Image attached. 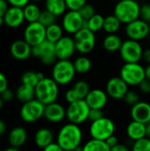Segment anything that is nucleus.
Here are the masks:
<instances>
[{
	"label": "nucleus",
	"mask_w": 150,
	"mask_h": 151,
	"mask_svg": "<svg viewBox=\"0 0 150 151\" xmlns=\"http://www.w3.org/2000/svg\"><path fill=\"white\" fill-rule=\"evenodd\" d=\"M82 131L79 125L68 123L63 126L57 137V143L65 151H74L81 146Z\"/></svg>",
	"instance_id": "nucleus-1"
},
{
	"label": "nucleus",
	"mask_w": 150,
	"mask_h": 151,
	"mask_svg": "<svg viewBox=\"0 0 150 151\" xmlns=\"http://www.w3.org/2000/svg\"><path fill=\"white\" fill-rule=\"evenodd\" d=\"M58 86L59 85L52 78L45 77L34 87L35 98L44 105L57 102L59 95Z\"/></svg>",
	"instance_id": "nucleus-2"
},
{
	"label": "nucleus",
	"mask_w": 150,
	"mask_h": 151,
	"mask_svg": "<svg viewBox=\"0 0 150 151\" xmlns=\"http://www.w3.org/2000/svg\"><path fill=\"white\" fill-rule=\"evenodd\" d=\"M141 5L136 0H120L117 2L113 14L122 24H128L140 18Z\"/></svg>",
	"instance_id": "nucleus-3"
},
{
	"label": "nucleus",
	"mask_w": 150,
	"mask_h": 151,
	"mask_svg": "<svg viewBox=\"0 0 150 151\" xmlns=\"http://www.w3.org/2000/svg\"><path fill=\"white\" fill-rule=\"evenodd\" d=\"M76 73L73 62L70 59H57L53 65L51 78L58 85H67L72 81Z\"/></svg>",
	"instance_id": "nucleus-4"
},
{
	"label": "nucleus",
	"mask_w": 150,
	"mask_h": 151,
	"mask_svg": "<svg viewBox=\"0 0 150 151\" xmlns=\"http://www.w3.org/2000/svg\"><path fill=\"white\" fill-rule=\"evenodd\" d=\"M90 107L85 99H79L69 104L66 108V118L70 123L80 125L88 120Z\"/></svg>",
	"instance_id": "nucleus-5"
},
{
	"label": "nucleus",
	"mask_w": 150,
	"mask_h": 151,
	"mask_svg": "<svg viewBox=\"0 0 150 151\" xmlns=\"http://www.w3.org/2000/svg\"><path fill=\"white\" fill-rule=\"evenodd\" d=\"M115 123L109 118L103 117L96 121L91 122L89 134L93 139L106 141L110 136L115 134Z\"/></svg>",
	"instance_id": "nucleus-6"
},
{
	"label": "nucleus",
	"mask_w": 150,
	"mask_h": 151,
	"mask_svg": "<svg viewBox=\"0 0 150 151\" xmlns=\"http://www.w3.org/2000/svg\"><path fill=\"white\" fill-rule=\"evenodd\" d=\"M120 77L128 86H139L146 79L145 68L139 63H126L120 69Z\"/></svg>",
	"instance_id": "nucleus-7"
},
{
	"label": "nucleus",
	"mask_w": 150,
	"mask_h": 151,
	"mask_svg": "<svg viewBox=\"0 0 150 151\" xmlns=\"http://www.w3.org/2000/svg\"><path fill=\"white\" fill-rule=\"evenodd\" d=\"M44 110L45 105L34 98L22 104L19 111V115L23 121L27 123H34L44 116Z\"/></svg>",
	"instance_id": "nucleus-8"
},
{
	"label": "nucleus",
	"mask_w": 150,
	"mask_h": 151,
	"mask_svg": "<svg viewBox=\"0 0 150 151\" xmlns=\"http://www.w3.org/2000/svg\"><path fill=\"white\" fill-rule=\"evenodd\" d=\"M32 56L38 58L43 65H54L57 60L55 43L45 40L42 43L32 47Z\"/></svg>",
	"instance_id": "nucleus-9"
},
{
	"label": "nucleus",
	"mask_w": 150,
	"mask_h": 151,
	"mask_svg": "<svg viewBox=\"0 0 150 151\" xmlns=\"http://www.w3.org/2000/svg\"><path fill=\"white\" fill-rule=\"evenodd\" d=\"M73 40L75 42L76 50L83 55L92 52L96 42L95 33L88 28H81L74 34Z\"/></svg>",
	"instance_id": "nucleus-10"
},
{
	"label": "nucleus",
	"mask_w": 150,
	"mask_h": 151,
	"mask_svg": "<svg viewBox=\"0 0 150 151\" xmlns=\"http://www.w3.org/2000/svg\"><path fill=\"white\" fill-rule=\"evenodd\" d=\"M119 54L125 63H139L142 59L143 49L140 42L127 39L123 42Z\"/></svg>",
	"instance_id": "nucleus-11"
},
{
	"label": "nucleus",
	"mask_w": 150,
	"mask_h": 151,
	"mask_svg": "<svg viewBox=\"0 0 150 151\" xmlns=\"http://www.w3.org/2000/svg\"><path fill=\"white\" fill-rule=\"evenodd\" d=\"M23 39L32 47L46 40V27L39 21L28 23L23 34Z\"/></svg>",
	"instance_id": "nucleus-12"
},
{
	"label": "nucleus",
	"mask_w": 150,
	"mask_h": 151,
	"mask_svg": "<svg viewBox=\"0 0 150 151\" xmlns=\"http://www.w3.org/2000/svg\"><path fill=\"white\" fill-rule=\"evenodd\" d=\"M149 34L150 25L141 19H137L126 24V35H127L128 39L140 42L149 37Z\"/></svg>",
	"instance_id": "nucleus-13"
},
{
	"label": "nucleus",
	"mask_w": 150,
	"mask_h": 151,
	"mask_svg": "<svg viewBox=\"0 0 150 151\" xmlns=\"http://www.w3.org/2000/svg\"><path fill=\"white\" fill-rule=\"evenodd\" d=\"M84 19L78 11L66 12L62 19V27L64 31L68 34L74 35L81 28H83Z\"/></svg>",
	"instance_id": "nucleus-14"
},
{
	"label": "nucleus",
	"mask_w": 150,
	"mask_h": 151,
	"mask_svg": "<svg viewBox=\"0 0 150 151\" xmlns=\"http://www.w3.org/2000/svg\"><path fill=\"white\" fill-rule=\"evenodd\" d=\"M128 84L119 76L112 77L106 83L107 95L115 100L124 99L126 94L128 92Z\"/></svg>",
	"instance_id": "nucleus-15"
},
{
	"label": "nucleus",
	"mask_w": 150,
	"mask_h": 151,
	"mask_svg": "<svg viewBox=\"0 0 150 151\" xmlns=\"http://www.w3.org/2000/svg\"><path fill=\"white\" fill-rule=\"evenodd\" d=\"M57 59H70L76 51L73 37L65 35L55 43Z\"/></svg>",
	"instance_id": "nucleus-16"
},
{
	"label": "nucleus",
	"mask_w": 150,
	"mask_h": 151,
	"mask_svg": "<svg viewBox=\"0 0 150 151\" xmlns=\"http://www.w3.org/2000/svg\"><path fill=\"white\" fill-rule=\"evenodd\" d=\"M10 53L13 58L23 61L32 56V46L24 39L16 40L11 44Z\"/></svg>",
	"instance_id": "nucleus-17"
},
{
	"label": "nucleus",
	"mask_w": 150,
	"mask_h": 151,
	"mask_svg": "<svg viewBox=\"0 0 150 151\" xmlns=\"http://www.w3.org/2000/svg\"><path fill=\"white\" fill-rule=\"evenodd\" d=\"M4 24L11 28H17L20 27L25 20L23 8L10 6L4 15Z\"/></svg>",
	"instance_id": "nucleus-18"
},
{
	"label": "nucleus",
	"mask_w": 150,
	"mask_h": 151,
	"mask_svg": "<svg viewBox=\"0 0 150 151\" xmlns=\"http://www.w3.org/2000/svg\"><path fill=\"white\" fill-rule=\"evenodd\" d=\"M43 117L51 123H59L66 117V109L61 104L54 102L45 105Z\"/></svg>",
	"instance_id": "nucleus-19"
},
{
	"label": "nucleus",
	"mask_w": 150,
	"mask_h": 151,
	"mask_svg": "<svg viewBox=\"0 0 150 151\" xmlns=\"http://www.w3.org/2000/svg\"><path fill=\"white\" fill-rule=\"evenodd\" d=\"M108 97L106 91L94 88L89 91L85 100L90 109H103L108 103Z\"/></svg>",
	"instance_id": "nucleus-20"
},
{
	"label": "nucleus",
	"mask_w": 150,
	"mask_h": 151,
	"mask_svg": "<svg viewBox=\"0 0 150 151\" xmlns=\"http://www.w3.org/2000/svg\"><path fill=\"white\" fill-rule=\"evenodd\" d=\"M131 117L133 120L148 124L150 122V104L140 101L132 107Z\"/></svg>",
	"instance_id": "nucleus-21"
},
{
	"label": "nucleus",
	"mask_w": 150,
	"mask_h": 151,
	"mask_svg": "<svg viewBox=\"0 0 150 151\" xmlns=\"http://www.w3.org/2000/svg\"><path fill=\"white\" fill-rule=\"evenodd\" d=\"M27 141V132L22 127L12 128L8 134V142L11 147L20 148Z\"/></svg>",
	"instance_id": "nucleus-22"
},
{
	"label": "nucleus",
	"mask_w": 150,
	"mask_h": 151,
	"mask_svg": "<svg viewBox=\"0 0 150 151\" xmlns=\"http://www.w3.org/2000/svg\"><path fill=\"white\" fill-rule=\"evenodd\" d=\"M54 141V134L50 128H39L34 134V143L38 148L44 149Z\"/></svg>",
	"instance_id": "nucleus-23"
},
{
	"label": "nucleus",
	"mask_w": 150,
	"mask_h": 151,
	"mask_svg": "<svg viewBox=\"0 0 150 151\" xmlns=\"http://www.w3.org/2000/svg\"><path fill=\"white\" fill-rule=\"evenodd\" d=\"M126 134L133 142L146 137V124L132 120L127 125Z\"/></svg>",
	"instance_id": "nucleus-24"
},
{
	"label": "nucleus",
	"mask_w": 150,
	"mask_h": 151,
	"mask_svg": "<svg viewBox=\"0 0 150 151\" xmlns=\"http://www.w3.org/2000/svg\"><path fill=\"white\" fill-rule=\"evenodd\" d=\"M15 97L23 104L34 99L35 98L34 87L21 83V85H19L15 91Z\"/></svg>",
	"instance_id": "nucleus-25"
},
{
	"label": "nucleus",
	"mask_w": 150,
	"mask_h": 151,
	"mask_svg": "<svg viewBox=\"0 0 150 151\" xmlns=\"http://www.w3.org/2000/svg\"><path fill=\"white\" fill-rule=\"evenodd\" d=\"M123 40L120 36L116 34H110L107 35L103 42V46L105 50L109 52H117L119 51L122 44Z\"/></svg>",
	"instance_id": "nucleus-26"
},
{
	"label": "nucleus",
	"mask_w": 150,
	"mask_h": 151,
	"mask_svg": "<svg viewBox=\"0 0 150 151\" xmlns=\"http://www.w3.org/2000/svg\"><path fill=\"white\" fill-rule=\"evenodd\" d=\"M45 9L58 17L66 12L67 6L65 0H45Z\"/></svg>",
	"instance_id": "nucleus-27"
},
{
	"label": "nucleus",
	"mask_w": 150,
	"mask_h": 151,
	"mask_svg": "<svg viewBox=\"0 0 150 151\" xmlns=\"http://www.w3.org/2000/svg\"><path fill=\"white\" fill-rule=\"evenodd\" d=\"M23 12H24L25 20L27 23H32V22L38 21L42 10L35 3L33 2V3L27 4L23 8Z\"/></svg>",
	"instance_id": "nucleus-28"
},
{
	"label": "nucleus",
	"mask_w": 150,
	"mask_h": 151,
	"mask_svg": "<svg viewBox=\"0 0 150 151\" xmlns=\"http://www.w3.org/2000/svg\"><path fill=\"white\" fill-rule=\"evenodd\" d=\"M121 24H122L121 21L114 14H111V15L104 17L103 30L108 35L116 34L120 29Z\"/></svg>",
	"instance_id": "nucleus-29"
},
{
	"label": "nucleus",
	"mask_w": 150,
	"mask_h": 151,
	"mask_svg": "<svg viewBox=\"0 0 150 151\" xmlns=\"http://www.w3.org/2000/svg\"><path fill=\"white\" fill-rule=\"evenodd\" d=\"M104 22V17L99 13H95L88 20H84L83 28H88L92 32L95 33L103 29Z\"/></svg>",
	"instance_id": "nucleus-30"
},
{
	"label": "nucleus",
	"mask_w": 150,
	"mask_h": 151,
	"mask_svg": "<svg viewBox=\"0 0 150 151\" xmlns=\"http://www.w3.org/2000/svg\"><path fill=\"white\" fill-rule=\"evenodd\" d=\"M64 29L62 26L55 23L46 27V40L56 43L64 35Z\"/></svg>",
	"instance_id": "nucleus-31"
},
{
	"label": "nucleus",
	"mask_w": 150,
	"mask_h": 151,
	"mask_svg": "<svg viewBox=\"0 0 150 151\" xmlns=\"http://www.w3.org/2000/svg\"><path fill=\"white\" fill-rule=\"evenodd\" d=\"M74 68L77 73H80V74H84L88 73L91 70L92 67V62L91 60L86 57V56H80L79 58H77L74 62Z\"/></svg>",
	"instance_id": "nucleus-32"
},
{
	"label": "nucleus",
	"mask_w": 150,
	"mask_h": 151,
	"mask_svg": "<svg viewBox=\"0 0 150 151\" xmlns=\"http://www.w3.org/2000/svg\"><path fill=\"white\" fill-rule=\"evenodd\" d=\"M82 151H111V149L104 141L92 138L82 146Z\"/></svg>",
	"instance_id": "nucleus-33"
},
{
	"label": "nucleus",
	"mask_w": 150,
	"mask_h": 151,
	"mask_svg": "<svg viewBox=\"0 0 150 151\" xmlns=\"http://www.w3.org/2000/svg\"><path fill=\"white\" fill-rule=\"evenodd\" d=\"M72 89L75 91L79 99H86L89 91L91 90L89 85L85 81H78L74 83Z\"/></svg>",
	"instance_id": "nucleus-34"
},
{
	"label": "nucleus",
	"mask_w": 150,
	"mask_h": 151,
	"mask_svg": "<svg viewBox=\"0 0 150 151\" xmlns=\"http://www.w3.org/2000/svg\"><path fill=\"white\" fill-rule=\"evenodd\" d=\"M39 81H40V80L38 77V72L27 71V72L23 73V74L21 75V83H23V84L35 87Z\"/></svg>",
	"instance_id": "nucleus-35"
},
{
	"label": "nucleus",
	"mask_w": 150,
	"mask_h": 151,
	"mask_svg": "<svg viewBox=\"0 0 150 151\" xmlns=\"http://www.w3.org/2000/svg\"><path fill=\"white\" fill-rule=\"evenodd\" d=\"M56 20H57V17L54 14H52L51 12H50L49 11H47L46 9L42 11L39 19H38V21L42 25H43L45 27H47L52 24H55Z\"/></svg>",
	"instance_id": "nucleus-36"
},
{
	"label": "nucleus",
	"mask_w": 150,
	"mask_h": 151,
	"mask_svg": "<svg viewBox=\"0 0 150 151\" xmlns=\"http://www.w3.org/2000/svg\"><path fill=\"white\" fill-rule=\"evenodd\" d=\"M132 151H150V139L144 137L141 140L133 142Z\"/></svg>",
	"instance_id": "nucleus-37"
},
{
	"label": "nucleus",
	"mask_w": 150,
	"mask_h": 151,
	"mask_svg": "<svg viewBox=\"0 0 150 151\" xmlns=\"http://www.w3.org/2000/svg\"><path fill=\"white\" fill-rule=\"evenodd\" d=\"M78 12H80V14L81 15V17L83 18L84 20H88L90 18H92L96 13L95 7L92 4H88V3L85 5H83Z\"/></svg>",
	"instance_id": "nucleus-38"
},
{
	"label": "nucleus",
	"mask_w": 150,
	"mask_h": 151,
	"mask_svg": "<svg viewBox=\"0 0 150 151\" xmlns=\"http://www.w3.org/2000/svg\"><path fill=\"white\" fill-rule=\"evenodd\" d=\"M124 101L127 105H130L133 107V105L138 104L141 100H140V96L136 91L128 90V92L126 94V96L124 97Z\"/></svg>",
	"instance_id": "nucleus-39"
},
{
	"label": "nucleus",
	"mask_w": 150,
	"mask_h": 151,
	"mask_svg": "<svg viewBox=\"0 0 150 151\" xmlns=\"http://www.w3.org/2000/svg\"><path fill=\"white\" fill-rule=\"evenodd\" d=\"M67 9L71 11H79L87 4V0H65Z\"/></svg>",
	"instance_id": "nucleus-40"
},
{
	"label": "nucleus",
	"mask_w": 150,
	"mask_h": 151,
	"mask_svg": "<svg viewBox=\"0 0 150 151\" xmlns=\"http://www.w3.org/2000/svg\"><path fill=\"white\" fill-rule=\"evenodd\" d=\"M140 18L150 25V4H143L141 5Z\"/></svg>",
	"instance_id": "nucleus-41"
},
{
	"label": "nucleus",
	"mask_w": 150,
	"mask_h": 151,
	"mask_svg": "<svg viewBox=\"0 0 150 151\" xmlns=\"http://www.w3.org/2000/svg\"><path fill=\"white\" fill-rule=\"evenodd\" d=\"M105 117L104 113L103 111V109H90L89 114H88V120L91 122L96 121L102 118Z\"/></svg>",
	"instance_id": "nucleus-42"
},
{
	"label": "nucleus",
	"mask_w": 150,
	"mask_h": 151,
	"mask_svg": "<svg viewBox=\"0 0 150 151\" xmlns=\"http://www.w3.org/2000/svg\"><path fill=\"white\" fill-rule=\"evenodd\" d=\"M65 100L68 104H71V103H73L77 100H79V97L78 96L76 95L75 91L72 88L68 89L66 92H65Z\"/></svg>",
	"instance_id": "nucleus-43"
},
{
	"label": "nucleus",
	"mask_w": 150,
	"mask_h": 151,
	"mask_svg": "<svg viewBox=\"0 0 150 151\" xmlns=\"http://www.w3.org/2000/svg\"><path fill=\"white\" fill-rule=\"evenodd\" d=\"M140 90L144 94H150V80L144 79L140 84H139Z\"/></svg>",
	"instance_id": "nucleus-44"
},
{
	"label": "nucleus",
	"mask_w": 150,
	"mask_h": 151,
	"mask_svg": "<svg viewBox=\"0 0 150 151\" xmlns=\"http://www.w3.org/2000/svg\"><path fill=\"white\" fill-rule=\"evenodd\" d=\"M0 96H1V97L3 98L4 102L8 103V102H11V101L15 97V93H14L13 91H11V89L7 88V89L4 90Z\"/></svg>",
	"instance_id": "nucleus-45"
},
{
	"label": "nucleus",
	"mask_w": 150,
	"mask_h": 151,
	"mask_svg": "<svg viewBox=\"0 0 150 151\" xmlns=\"http://www.w3.org/2000/svg\"><path fill=\"white\" fill-rule=\"evenodd\" d=\"M30 0H7L10 6H15V7H20L24 8L27 4H29Z\"/></svg>",
	"instance_id": "nucleus-46"
},
{
	"label": "nucleus",
	"mask_w": 150,
	"mask_h": 151,
	"mask_svg": "<svg viewBox=\"0 0 150 151\" xmlns=\"http://www.w3.org/2000/svg\"><path fill=\"white\" fill-rule=\"evenodd\" d=\"M8 88V81L6 76L0 72V95Z\"/></svg>",
	"instance_id": "nucleus-47"
},
{
	"label": "nucleus",
	"mask_w": 150,
	"mask_h": 151,
	"mask_svg": "<svg viewBox=\"0 0 150 151\" xmlns=\"http://www.w3.org/2000/svg\"><path fill=\"white\" fill-rule=\"evenodd\" d=\"M105 142H106V144L110 147V149H111V148L115 147L117 144H118V143H119L118 139V137H117L115 134H113V135L110 136V137L105 141Z\"/></svg>",
	"instance_id": "nucleus-48"
},
{
	"label": "nucleus",
	"mask_w": 150,
	"mask_h": 151,
	"mask_svg": "<svg viewBox=\"0 0 150 151\" xmlns=\"http://www.w3.org/2000/svg\"><path fill=\"white\" fill-rule=\"evenodd\" d=\"M9 7H10V4L7 2V0H0V16L4 17V15L5 14Z\"/></svg>",
	"instance_id": "nucleus-49"
},
{
	"label": "nucleus",
	"mask_w": 150,
	"mask_h": 151,
	"mask_svg": "<svg viewBox=\"0 0 150 151\" xmlns=\"http://www.w3.org/2000/svg\"><path fill=\"white\" fill-rule=\"evenodd\" d=\"M42 151H65L57 142H52L46 148H44Z\"/></svg>",
	"instance_id": "nucleus-50"
},
{
	"label": "nucleus",
	"mask_w": 150,
	"mask_h": 151,
	"mask_svg": "<svg viewBox=\"0 0 150 151\" xmlns=\"http://www.w3.org/2000/svg\"><path fill=\"white\" fill-rule=\"evenodd\" d=\"M111 151H132L126 145L122 144V143H118L117 144L115 147L111 148Z\"/></svg>",
	"instance_id": "nucleus-51"
},
{
	"label": "nucleus",
	"mask_w": 150,
	"mask_h": 151,
	"mask_svg": "<svg viewBox=\"0 0 150 151\" xmlns=\"http://www.w3.org/2000/svg\"><path fill=\"white\" fill-rule=\"evenodd\" d=\"M142 59H143L146 63L150 64V48H148V49H146V50H143Z\"/></svg>",
	"instance_id": "nucleus-52"
},
{
	"label": "nucleus",
	"mask_w": 150,
	"mask_h": 151,
	"mask_svg": "<svg viewBox=\"0 0 150 151\" xmlns=\"http://www.w3.org/2000/svg\"><path fill=\"white\" fill-rule=\"evenodd\" d=\"M6 131V124L4 120L0 119V135H3Z\"/></svg>",
	"instance_id": "nucleus-53"
},
{
	"label": "nucleus",
	"mask_w": 150,
	"mask_h": 151,
	"mask_svg": "<svg viewBox=\"0 0 150 151\" xmlns=\"http://www.w3.org/2000/svg\"><path fill=\"white\" fill-rule=\"evenodd\" d=\"M145 75H146V78L150 80V64H149L147 65V67L145 68Z\"/></svg>",
	"instance_id": "nucleus-54"
},
{
	"label": "nucleus",
	"mask_w": 150,
	"mask_h": 151,
	"mask_svg": "<svg viewBox=\"0 0 150 151\" xmlns=\"http://www.w3.org/2000/svg\"><path fill=\"white\" fill-rule=\"evenodd\" d=\"M146 137L150 139V122L146 124Z\"/></svg>",
	"instance_id": "nucleus-55"
},
{
	"label": "nucleus",
	"mask_w": 150,
	"mask_h": 151,
	"mask_svg": "<svg viewBox=\"0 0 150 151\" xmlns=\"http://www.w3.org/2000/svg\"><path fill=\"white\" fill-rule=\"evenodd\" d=\"M3 151H20L19 150V148H15V147H9V148H7V149H5V150H4Z\"/></svg>",
	"instance_id": "nucleus-56"
},
{
	"label": "nucleus",
	"mask_w": 150,
	"mask_h": 151,
	"mask_svg": "<svg viewBox=\"0 0 150 151\" xmlns=\"http://www.w3.org/2000/svg\"><path fill=\"white\" fill-rule=\"evenodd\" d=\"M4 100H3V98L1 97V96H0V110H2V108H3V106H4Z\"/></svg>",
	"instance_id": "nucleus-57"
},
{
	"label": "nucleus",
	"mask_w": 150,
	"mask_h": 151,
	"mask_svg": "<svg viewBox=\"0 0 150 151\" xmlns=\"http://www.w3.org/2000/svg\"><path fill=\"white\" fill-rule=\"evenodd\" d=\"M4 17H2V16H0V27L2 26V25H4Z\"/></svg>",
	"instance_id": "nucleus-58"
},
{
	"label": "nucleus",
	"mask_w": 150,
	"mask_h": 151,
	"mask_svg": "<svg viewBox=\"0 0 150 151\" xmlns=\"http://www.w3.org/2000/svg\"><path fill=\"white\" fill-rule=\"evenodd\" d=\"M33 1L34 3H38V2H41V1H45V0H31Z\"/></svg>",
	"instance_id": "nucleus-59"
},
{
	"label": "nucleus",
	"mask_w": 150,
	"mask_h": 151,
	"mask_svg": "<svg viewBox=\"0 0 150 151\" xmlns=\"http://www.w3.org/2000/svg\"><path fill=\"white\" fill-rule=\"evenodd\" d=\"M111 1H113V2H118V1H120V0H111Z\"/></svg>",
	"instance_id": "nucleus-60"
},
{
	"label": "nucleus",
	"mask_w": 150,
	"mask_h": 151,
	"mask_svg": "<svg viewBox=\"0 0 150 151\" xmlns=\"http://www.w3.org/2000/svg\"><path fill=\"white\" fill-rule=\"evenodd\" d=\"M149 42H150V34H149Z\"/></svg>",
	"instance_id": "nucleus-61"
},
{
	"label": "nucleus",
	"mask_w": 150,
	"mask_h": 151,
	"mask_svg": "<svg viewBox=\"0 0 150 151\" xmlns=\"http://www.w3.org/2000/svg\"><path fill=\"white\" fill-rule=\"evenodd\" d=\"M136 1H137V0H136Z\"/></svg>",
	"instance_id": "nucleus-62"
}]
</instances>
